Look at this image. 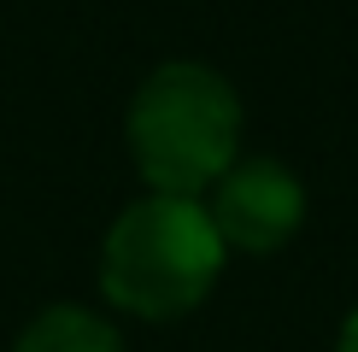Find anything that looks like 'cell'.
I'll return each mask as SVG.
<instances>
[{"instance_id":"1","label":"cell","mask_w":358,"mask_h":352,"mask_svg":"<svg viewBox=\"0 0 358 352\" xmlns=\"http://www.w3.org/2000/svg\"><path fill=\"white\" fill-rule=\"evenodd\" d=\"M223 235L206 212V200L188 194H147L117 212L100 247V293L124 317L147 323H176L194 305H206V293L223 276Z\"/></svg>"},{"instance_id":"5","label":"cell","mask_w":358,"mask_h":352,"mask_svg":"<svg viewBox=\"0 0 358 352\" xmlns=\"http://www.w3.org/2000/svg\"><path fill=\"white\" fill-rule=\"evenodd\" d=\"M335 352H358V311L341 323V335H335Z\"/></svg>"},{"instance_id":"2","label":"cell","mask_w":358,"mask_h":352,"mask_svg":"<svg viewBox=\"0 0 358 352\" xmlns=\"http://www.w3.org/2000/svg\"><path fill=\"white\" fill-rule=\"evenodd\" d=\"M124 135L147 194L206 200L212 182L241 159V100L212 65L171 59L136 88Z\"/></svg>"},{"instance_id":"4","label":"cell","mask_w":358,"mask_h":352,"mask_svg":"<svg viewBox=\"0 0 358 352\" xmlns=\"http://www.w3.org/2000/svg\"><path fill=\"white\" fill-rule=\"evenodd\" d=\"M12 352H124V335L83 305H48L24 323Z\"/></svg>"},{"instance_id":"3","label":"cell","mask_w":358,"mask_h":352,"mask_svg":"<svg viewBox=\"0 0 358 352\" xmlns=\"http://www.w3.org/2000/svg\"><path fill=\"white\" fill-rule=\"evenodd\" d=\"M206 212H212V223H217L229 253L264 258V253H282V247L300 235L306 188H300V176L282 165V159L252 153V159H235V165L212 182Z\"/></svg>"}]
</instances>
